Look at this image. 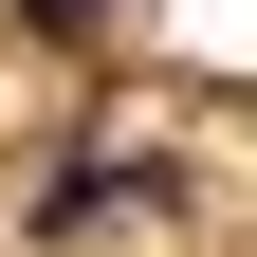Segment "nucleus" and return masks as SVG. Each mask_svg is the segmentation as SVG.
<instances>
[]
</instances>
